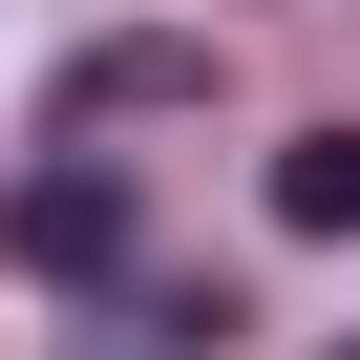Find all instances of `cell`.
<instances>
[{"mask_svg":"<svg viewBox=\"0 0 360 360\" xmlns=\"http://www.w3.org/2000/svg\"><path fill=\"white\" fill-rule=\"evenodd\" d=\"M0 255H22L43 297H106V276H127V169H106V148H43L22 191H0Z\"/></svg>","mask_w":360,"mask_h":360,"instance_id":"1","label":"cell"},{"mask_svg":"<svg viewBox=\"0 0 360 360\" xmlns=\"http://www.w3.org/2000/svg\"><path fill=\"white\" fill-rule=\"evenodd\" d=\"M212 339H233L212 276H106V318H85V360H212Z\"/></svg>","mask_w":360,"mask_h":360,"instance_id":"2","label":"cell"},{"mask_svg":"<svg viewBox=\"0 0 360 360\" xmlns=\"http://www.w3.org/2000/svg\"><path fill=\"white\" fill-rule=\"evenodd\" d=\"M276 233H297V255L360 233V127H276Z\"/></svg>","mask_w":360,"mask_h":360,"instance_id":"3","label":"cell"},{"mask_svg":"<svg viewBox=\"0 0 360 360\" xmlns=\"http://www.w3.org/2000/svg\"><path fill=\"white\" fill-rule=\"evenodd\" d=\"M191 85H212V43H85V64H64V106H85V127H127V106H191Z\"/></svg>","mask_w":360,"mask_h":360,"instance_id":"4","label":"cell"},{"mask_svg":"<svg viewBox=\"0 0 360 360\" xmlns=\"http://www.w3.org/2000/svg\"><path fill=\"white\" fill-rule=\"evenodd\" d=\"M339 360H360V339H339Z\"/></svg>","mask_w":360,"mask_h":360,"instance_id":"5","label":"cell"}]
</instances>
